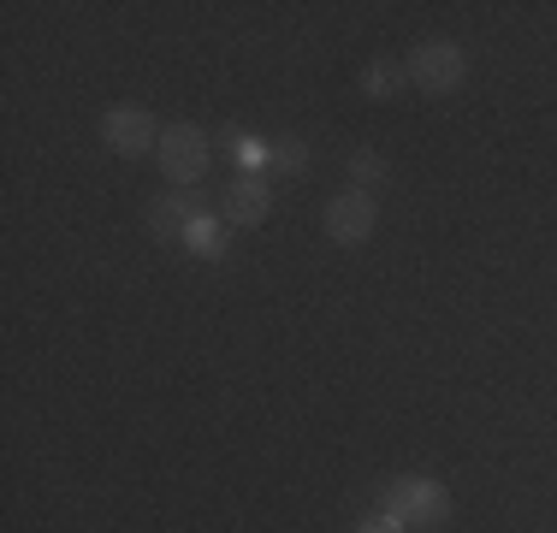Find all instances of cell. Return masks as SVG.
<instances>
[{
  "instance_id": "6",
  "label": "cell",
  "mask_w": 557,
  "mask_h": 533,
  "mask_svg": "<svg viewBox=\"0 0 557 533\" xmlns=\"http://www.w3.org/2000/svg\"><path fill=\"white\" fill-rule=\"evenodd\" d=\"M202 220V196L196 190H166L149 202V232L161 237V244H184V232Z\"/></svg>"
},
{
  "instance_id": "8",
  "label": "cell",
  "mask_w": 557,
  "mask_h": 533,
  "mask_svg": "<svg viewBox=\"0 0 557 533\" xmlns=\"http://www.w3.org/2000/svg\"><path fill=\"white\" fill-rule=\"evenodd\" d=\"M184 249L202 256V261H225V256H232V244H225V213H202V220L184 232Z\"/></svg>"
},
{
  "instance_id": "3",
  "label": "cell",
  "mask_w": 557,
  "mask_h": 533,
  "mask_svg": "<svg viewBox=\"0 0 557 533\" xmlns=\"http://www.w3.org/2000/svg\"><path fill=\"white\" fill-rule=\"evenodd\" d=\"M154 160H161V172H166L172 190H196V184H202V172H208V137H202V125H166Z\"/></svg>"
},
{
  "instance_id": "12",
  "label": "cell",
  "mask_w": 557,
  "mask_h": 533,
  "mask_svg": "<svg viewBox=\"0 0 557 533\" xmlns=\"http://www.w3.org/2000/svg\"><path fill=\"white\" fill-rule=\"evenodd\" d=\"M232 149H237V166H244V178H261V172L273 166V142H261V137H232Z\"/></svg>"
},
{
  "instance_id": "13",
  "label": "cell",
  "mask_w": 557,
  "mask_h": 533,
  "mask_svg": "<svg viewBox=\"0 0 557 533\" xmlns=\"http://www.w3.org/2000/svg\"><path fill=\"white\" fill-rule=\"evenodd\" d=\"M356 533H409L404 522H392V516H374V522H362Z\"/></svg>"
},
{
  "instance_id": "11",
  "label": "cell",
  "mask_w": 557,
  "mask_h": 533,
  "mask_svg": "<svg viewBox=\"0 0 557 533\" xmlns=\"http://www.w3.org/2000/svg\"><path fill=\"white\" fill-rule=\"evenodd\" d=\"M268 172H278V178H302V172H309V142L302 137H273V166Z\"/></svg>"
},
{
  "instance_id": "7",
  "label": "cell",
  "mask_w": 557,
  "mask_h": 533,
  "mask_svg": "<svg viewBox=\"0 0 557 533\" xmlns=\"http://www.w3.org/2000/svg\"><path fill=\"white\" fill-rule=\"evenodd\" d=\"M273 213V184L268 178H237L232 190H225V225H261Z\"/></svg>"
},
{
  "instance_id": "4",
  "label": "cell",
  "mask_w": 557,
  "mask_h": 533,
  "mask_svg": "<svg viewBox=\"0 0 557 533\" xmlns=\"http://www.w3.org/2000/svg\"><path fill=\"white\" fill-rule=\"evenodd\" d=\"M101 142H108L113 154H154L161 149V125H154V113L149 107H137V101H119L101 113Z\"/></svg>"
},
{
  "instance_id": "9",
  "label": "cell",
  "mask_w": 557,
  "mask_h": 533,
  "mask_svg": "<svg viewBox=\"0 0 557 533\" xmlns=\"http://www.w3.org/2000/svg\"><path fill=\"white\" fill-rule=\"evenodd\" d=\"M386 178H392V166H386V154H380V149H356V154H350V190H368V196H374Z\"/></svg>"
},
{
  "instance_id": "1",
  "label": "cell",
  "mask_w": 557,
  "mask_h": 533,
  "mask_svg": "<svg viewBox=\"0 0 557 533\" xmlns=\"http://www.w3.org/2000/svg\"><path fill=\"white\" fill-rule=\"evenodd\" d=\"M380 516H392V522H404V528H440L445 516H450V498H445L440 480L404 474V480H392V486H386Z\"/></svg>"
},
{
  "instance_id": "2",
  "label": "cell",
  "mask_w": 557,
  "mask_h": 533,
  "mask_svg": "<svg viewBox=\"0 0 557 533\" xmlns=\"http://www.w3.org/2000/svg\"><path fill=\"white\" fill-rule=\"evenodd\" d=\"M404 77L416 89H428V96H450V89H462V77H469V53H462V42L433 36V42H416V53L404 60Z\"/></svg>"
},
{
  "instance_id": "5",
  "label": "cell",
  "mask_w": 557,
  "mask_h": 533,
  "mask_svg": "<svg viewBox=\"0 0 557 533\" xmlns=\"http://www.w3.org/2000/svg\"><path fill=\"white\" fill-rule=\"evenodd\" d=\"M374 225H380V202L368 190H338L333 202H326V237H333L338 249L368 244V237H374Z\"/></svg>"
},
{
  "instance_id": "10",
  "label": "cell",
  "mask_w": 557,
  "mask_h": 533,
  "mask_svg": "<svg viewBox=\"0 0 557 533\" xmlns=\"http://www.w3.org/2000/svg\"><path fill=\"white\" fill-rule=\"evenodd\" d=\"M397 84H404V65H392V60H368V72H362V96H368V101H392V96H397Z\"/></svg>"
}]
</instances>
